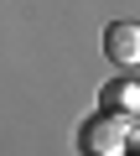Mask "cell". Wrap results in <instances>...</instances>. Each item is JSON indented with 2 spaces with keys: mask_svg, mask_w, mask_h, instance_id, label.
<instances>
[{
  "mask_svg": "<svg viewBox=\"0 0 140 156\" xmlns=\"http://www.w3.org/2000/svg\"><path fill=\"white\" fill-rule=\"evenodd\" d=\"M78 140H83V151H94V156H119V151L135 146V115L99 109V115L78 130Z\"/></svg>",
  "mask_w": 140,
  "mask_h": 156,
  "instance_id": "6da1fadb",
  "label": "cell"
},
{
  "mask_svg": "<svg viewBox=\"0 0 140 156\" xmlns=\"http://www.w3.org/2000/svg\"><path fill=\"white\" fill-rule=\"evenodd\" d=\"M104 52H109L114 68L130 73V68L140 62V26H135V21H114V26L104 31Z\"/></svg>",
  "mask_w": 140,
  "mask_h": 156,
  "instance_id": "7a4b0ae2",
  "label": "cell"
},
{
  "mask_svg": "<svg viewBox=\"0 0 140 156\" xmlns=\"http://www.w3.org/2000/svg\"><path fill=\"white\" fill-rule=\"evenodd\" d=\"M99 104H104V109H119V115H135V104H140V89H135V78H119V83H104Z\"/></svg>",
  "mask_w": 140,
  "mask_h": 156,
  "instance_id": "3957f363",
  "label": "cell"
}]
</instances>
